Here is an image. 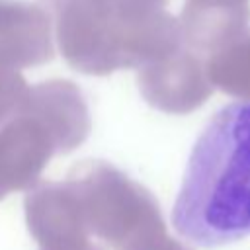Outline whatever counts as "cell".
<instances>
[{
  "instance_id": "obj_1",
  "label": "cell",
  "mask_w": 250,
  "mask_h": 250,
  "mask_svg": "<svg viewBox=\"0 0 250 250\" xmlns=\"http://www.w3.org/2000/svg\"><path fill=\"white\" fill-rule=\"evenodd\" d=\"M172 225L201 248L232 244L250 234V102L221 107L197 137Z\"/></svg>"
}]
</instances>
